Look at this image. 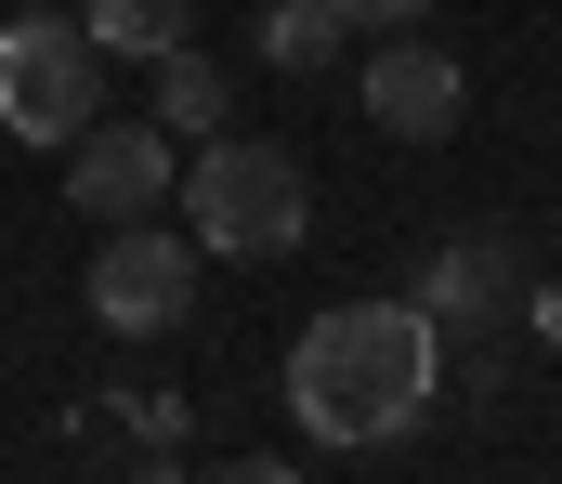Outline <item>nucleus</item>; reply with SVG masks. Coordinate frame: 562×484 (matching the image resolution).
I'll return each instance as SVG.
<instances>
[{"label": "nucleus", "mask_w": 562, "mask_h": 484, "mask_svg": "<svg viewBox=\"0 0 562 484\" xmlns=\"http://www.w3.org/2000/svg\"><path fill=\"white\" fill-rule=\"evenodd\" d=\"M431 393H445V327L419 302H340V315L301 327V353H288V406H301V432L314 446H406L431 419Z\"/></svg>", "instance_id": "f257e3e1"}, {"label": "nucleus", "mask_w": 562, "mask_h": 484, "mask_svg": "<svg viewBox=\"0 0 562 484\" xmlns=\"http://www.w3.org/2000/svg\"><path fill=\"white\" fill-rule=\"evenodd\" d=\"M301 223H314V183H301L288 145L210 132V145L183 158V236H196V262H288Z\"/></svg>", "instance_id": "f03ea898"}, {"label": "nucleus", "mask_w": 562, "mask_h": 484, "mask_svg": "<svg viewBox=\"0 0 562 484\" xmlns=\"http://www.w3.org/2000/svg\"><path fill=\"white\" fill-rule=\"evenodd\" d=\"M92 105H105V53H92V26L26 0V13L0 26V132H13V145H79Z\"/></svg>", "instance_id": "7ed1b4c3"}, {"label": "nucleus", "mask_w": 562, "mask_h": 484, "mask_svg": "<svg viewBox=\"0 0 562 484\" xmlns=\"http://www.w3.org/2000/svg\"><path fill=\"white\" fill-rule=\"evenodd\" d=\"M196 315V236H170V223H105V249H92V327H119V340H157V327Z\"/></svg>", "instance_id": "20e7f679"}, {"label": "nucleus", "mask_w": 562, "mask_h": 484, "mask_svg": "<svg viewBox=\"0 0 562 484\" xmlns=\"http://www.w3.org/2000/svg\"><path fill=\"white\" fill-rule=\"evenodd\" d=\"M183 183V158H170V132L157 119H132V132H79V158H66V196H79V223H157V196Z\"/></svg>", "instance_id": "39448f33"}, {"label": "nucleus", "mask_w": 562, "mask_h": 484, "mask_svg": "<svg viewBox=\"0 0 562 484\" xmlns=\"http://www.w3.org/2000/svg\"><path fill=\"white\" fill-rule=\"evenodd\" d=\"M458 105H471L458 53H431V40H380V53H367V119H380L393 145H445Z\"/></svg>", "instance_id": "423d86ee"}, {"label": "nucleus", "mask_w": 562, "mask_h": 484, "mask_svg": "<svg viewBox=\"0 0 562 484\" xmlns=\"http://www.w3.org/2000/svg\"><path fill=\"white\" fill-rule=\"evenodd\" d=\"M510 275H524V262H510V236H497V223H471V236H445V249L419 262V315H431V327H471V315H497V302H510Z\"/></svg>", "instance_id": "0eeeda50"}, {"label": "nucleus", "mask_w": 562, "mask_h": 484, "mask_svg": "<svg viewBox=\"0 0 562 484\" xmlns=\"http://www.w3.org/2000/svg\"><path fill=\"white\" fill-rule=\"evenodd\" d=\"M79 26H92L105 66H157V53L196 40V0H79Z\"/></svg>", "instance_id": "6e6552de"}, {"label": "nucleus", "mask_w": 562, "mask_h": 484, "mask_svg": "<svg viewBox=\"0 0 562 484\" xmlns=\"http://www.w3.org/2000/svg\"><path fill=\"white\" fill-rule=\"evenodd\" d=\"M236 119V92H223V66L183 40V53H157V132H183V145H210Z\"/></svg>", "instance_id": "1a4fd4ad"}, {"label": "nucleus", "mask_w": 562, "mask_h": 484, "mask_svg": "<svg viewBox=\"0 0 562 484\" xmlns=\"http://www.w3.org/2000/svg\"><path fill=\"white\" fill-rule=\"evenodd\" d=\"M340 40H353V26H340V0H276V13H262V53H276L288 79H301V66H327Z\"/></svg>", "instance_id": "9d476101"}, {"label": "nucleus", "mask_w": 562, "mask_h": 484, "mask_svg": "<svg viewBox=\"0 0 562 484\" xmlns=\"http://www.w3.org/2000/svg\"><path fill=\"white\" fill-rule=\"evenodd\" d=\"M431 0H340V26H419Z\"/></svg>", "instance_id": "9b49d317"}, {"label": "nucleus", "mask_w": 562, "mask_h": 484, "mask_svg": "<svg viewBox=\"0 0 562 484\" xmlns=\"http://www.w3.org/2000/svg\"><path fill=\"white\" fill-rule=\"evenodd\" d=\"M210 484H301V472H276V459H249V472H210Z\"/></svg>", "instance_id": "f8f14e48"}, {"label": "nucleus", "mask_w": 562, "mask_h": 484, "mask_svg": "<svg viewBox=\"0 0 562 484\" xmlns=\"http://www.w3.org/2000/svg\"><path fill=\"white\" fill-rule=\"evenodd\" d=\"M40 13H53V0H40Z\"/></svg>", "instance_id": "ddd939ff"}]
</instances>
